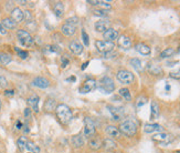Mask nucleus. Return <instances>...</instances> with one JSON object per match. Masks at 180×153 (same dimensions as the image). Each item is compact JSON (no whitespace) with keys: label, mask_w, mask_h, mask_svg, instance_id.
Masks as SVG:
<instances>
[{"label":"nucleus","mask_w":180,"mask_h":153,"mask_svg":"<svg viewBox=\"0 0 180 153\" xmlns=\"http://www.w3.org/2000/svg\"><path fill=\"white\" fill-rule=\"evenodd\" d=\"M19 4H21V5H26V4H27V1H19Z\"/></svg>","instance_id":"nucleus-54"},{"label":"nucleus","mask_w":180,"mask_h":153,"mask_svg":"<svg viewBox=\"0 0 180 153\" xmlns=\"http://www.w3.org/2000/svg\"><path fill=\"white\" fill-rule=\"evenodd\" d=\"M65 23H69V24H72L74 27H76L77 23H79V18L77 17H71V18H69L66 20V22Z\"/></svg>","instance_id":"nucleus-39"},{"label":"nucleus","mask_w":180,"mask_h":153,"mask_svg":"<svg viewBox=\"0 0 180 153\" xmlns=\"http://www.w3.org/2000/svg\"><path fill=\"white\" fill-rule=\"evenodd\" d=\"M135 49L137 52H139L140 55H143V56H149L150 55V48H149L147 45H145L143 42H139V43H137L135 46Z\"/></svg>","instance_id":"nucleus-18"},{"label":"nucleus","mask_w":180,"mask_h":153,"mask_svg":"<svg viewBox=\"0 0 180 153\" xmlns=\"http://www.w3.org/2000/svg\"><path fill=\"white\" fill-rule=\"evenodd\" d=\"M56 108L55 106V100L54 99H48L44 103V110L45 111H52Z\"/></svg>","instance_id":"nucleus-30"},{"label":"nucleus","mask_w":180,"mask_h":153,"mask_svg":"<svg viewBox=\"0 0 180 153\" xmlns=\"http://www.w3.org/2000/svg\"><path fill=\"white\" fill-rule=\"evenodd\" d=\"M103 147L106 149V150L111 151V150H114V149L116 148V143H115L112 139H105V140H103Z\"/></svg>","instance_id":"nucleus-29"},{"label":"nucleus","mask_w":180,"mask_h":153,"mask_svg":"<svg viewBox=\"0 0 180 153\" xmlns=\"http://www.w3.org/2000/svg\"><path fill=\"white\" fill-rule=\"evenodd\" d=\"M131 67L136 70V71H138V72H141L143 71V63H141V61L139 59H137V58H134V59H131Z\"/></svg>","instance_id":"nucleus-27"},{"label":"nucleus","mask_w":180,"mask_h":153,"mask_svg":"<svg viewBox=\"0 0 180 153\" xmlns=\"http://www.w3.org/2000/svg\"><path fill=\"white\" fill-rule=\"evenodd\" d=\"M39 97L36 94H33L28 99V104L34 112H39Z\"/></svg>","instance_id":"nucleus-16"},{"label":"nucleus","mask_w":180,"mask_h":153,"mask_svg":"<svg viewBox=\"0 0 180 153\" xmlns=\"http://www.w3.org/2000/svg\"><path fill=\"white\" fill-rule=\"evenodd\" d=\"M153 140L158 142V143H160L161 145H167V144L171 143L174 141V136L171 134H168V133L160 132V133H157V134L154 135Z\"/></svg>","instance_id":"nucleus-8"},{"label":"nucleus","mask_w":180,"mask_h":153,"mask_svg":"<svg viewBox=\"0 0 180 153\" xmlns=\"http://www.w3.org/2000/svg\"><path fill=\"white\" fill-rule=\"evenodd\" d=\"M178 52H180V47H179V49H178Z\"/></svg>","instance_id":"nucleus-56"},{"label":"nucleus","mask_w":180,"mask_h":153,"mask_svg":"<svg viewBox=\"0 0 180 153\" xmlns=\"http://www.w3.org/2000/svg\"><path fill=\"white\" fill-rule=\"evenodd\" d=\"M45 52H51V53H60L61 52V49H60V47L58 46H48L45 47L44 49Z\"/></svg>","instance_id":"nucleus-36"},{"label":"nucleus","mask_w":180,"mask_h":153,"mask_svg":"<svg viewBox=\"0 0 180 153\" xmlns=\"http://www.w3.org/2000/svg\"><path fill=\"white\" fill-rule=\"evenodd\" d=\"M146 102H147V99H146V98L139 97L138 99H137V103H136V106H137V108H140L141 106L146 104Z\"/></svg>","instance_id":"nucleus-41"},{"label":"nucleus","mask_w":180,"mask_h":153,"mask_svg":"<svg viewBox=\"0 0 180 153\" xmlns=\"http://www.w3.org/2000/svg\"><path fill=\"white\" fill-rule=\"evenodd\" d=\"M95 88H96V81L93 79H87L84 81V83L82 84V87L80 88V92L89 93L92 90H94Z\"/></svg>","instance_id":"nucleus-10"},{"label":"nucleus","mask_w":180,"mask_h":153,"mask_svg":"<svg viewBox=\"0 0 180 153\" xmlns=\"http://www.w3.org/2000/svg\"><path fill=\"white\" fill-rule=\"evenodd\" d=\"M82 39H83V43L86 47H89V45H90V39H89V34L86 33V31L84 29L82 30Z\"/></svg>","instance_id":"nucleus-37"},{"label":"nucleus","mask_w":180,"mask_h":153,"mask_svg":"<svg viewBox=\"0 0 180 153\" xmlns=\"http://www.w3.org/2000/svg\"><path fill=\"white\" fill-rule=\"evenodd\" d=\"M147 70L150 74L153 75H160L162 73V69L157 65H153V63H148L147 65Z\"/></svg>","instance_id":"nucleus-22"},{"label":"nucleus","mask_w":180,"mask_h":153,"mask_svg":"<svg viewBox=\"0 0 180 153\" xmlns=\"http://www.w3.org/2000/svg\"><path fill=\"white\" fill-rule=\"evenodd\" d=\"M0 33H2V34H6V33H7L6 29L4 28V26L1 24V22H0Z\"/></svg>","instance_id":"nucleus-49"},{"label":"nucleus","mask_w":180,"mask_h":153,"mask_svg":"<svg viewBox=\"0 0 180 153\" xmlns=\"http://www.w3.org/2000/svg\"><path fill=\"white\" fill-rule=\"evenodd\" d=\"M117 79L118 81H121L122 83L124 84H131L133 83V81H134V74L131 73V71H128V70H119L116 74Z\"/></svg>","instance_id":"nucleus-6"},{"label":"nucleus","mask_w":180,"mask_h":153,"mask_svg":"<svg viewBox=\"0 0 180 153\" xmlns=\"http://www.w3.org/2000/svg\"><path fill=\"white\" fill-rule=\"evenodd\" d=\"M11 19L14 20V22H21L23 19H24V16H23V11L20 8H14L12 11H11Z\"/></svg>","instance_id":"nucleus-13"},{"label":"nucleus","mask_w":180,"mask_h":153,"mask_svg":"<svg viewBox=\"0 0 180 153\" xmlns=\"http://www.w3.org/2000/svg\"><path fill=\"white\" fill-rule=\"evenodd\" d=\"M5 94H6V96H11V97H12V96L14 94V90H6Z\"/></svg>","instance_id":"nucleus-48"},{"label":"nucleus","mask_w":180,"mask_h":153,"mask_svg":"<svg viewBox=\"0 0 180 153\" xmlns=\"http://www.w3.org/2000/svg\"><path fill=\"white\" fill-rule=\"evenodd\" d=\"M11 62V57L7 53H0V63L1 65H8Z\"/></svg>","instance_id":"nucleus-35"},{"label":"nucleus","mask_w":180,"mask_h":153,"mask_svg":"<svg viewBox=\"0 0 180 153\" xmlns=\"http://www.w3.org/2000/svg\"><path fill=\"white\" fill-rule=\"evenodd\" d=\"M171 78H175V79H180V70L177 72H171L170 73Z\"/></svg>","instance_id":"nucleus-44"},{"label":"nucleus","mask_w":180,"mask_h":153,"mask_svg":"<svg viewBox=\"0 0 180 153\" xmlns=\"http://www.w3.org/2000/svg\"><path fill=\"white\" fill-rule=\"evenodd\" d=\"M107 109H108V111H109V113L112 114L113 120H115V121H119L123 116H124V114H125V111H124L123 108L114 107V106H108Z\"/></svg>","instance_id":"nucleus-9"},{"label":"nucleus","mask_w":180,"mask_h":153,"mask_svg":"<svg viewBox=\"0 0 180 153\" xmlns=\"http://www.w3.org/2000/svg\"><path fill=\"white\" fill-rule=\"evenodd\" d=\"M55 113L58 116L59 121L62 124H69L73 118L72 111L66 104H59L55 108Z\"/></svg>","instance_id":"nucleus-1"},{"label":"nucleus","mask_w":180,"mask_h":153,"mask_svg":"<svg viewBox=\"0 0 180 153\" xmlns=\"http://www.w3.org/2000/svg\"><path fill=\"white\" fill-rule=\"evenodd\" d=\"M95 46H96V49L102 52V53H108V52H112L113 49H114V42L111 41H105V40H96L95 41Z\"/></svg>","instance_id":"nucleus-5"},{"label":"nucleus","mask_w":180,"mask_h":153,"mask_svg":"<svg viewBox=\"0 0 180 153\" xmlns=\"http://www.w3.org/2000/svg\"><path fill=\"white\" fill-rule=\"evenodd\" d=\"M93 14L95 16H99V17H106L108 14V12L106 10H93Z\"/></svg>","instance_id":"nucleus-40"},{"label":"nucleus","mask_w":180,"mask_h":153,"mask_svg":"<svg viewBox=\"0 0 180 153\" xmlns=\"http://www.w3.org/2000/svg\"><path fill=\"white\" fill-rule=\"evenodd\" d=\"M117 42H118V46L121 47L122 49H125V50L129 49L131 47V40L128 37H126V36H121V37L118 38Z\"/></svg>","instance_id":"nucleus-17"},{"label":"nucleus","mask_w":180,"mask_h":153,"mask_svg":"<svg viewBox=\"0 0 180 153\" xmlns=\"http://www.w3.org/2000/svg\"><path fill=\"white\" fill-rule=\"evenodd\" d=\"M75 80H76V78H74V77H71V78L66 79V81H75Z\"/></svg>","instance_id":"nucleus-53"},{"label":"nucleus","mask_w":180,"mask_h":153,"mask_svg":"<svg viewBox=\"0 0 180 153\" xmlns=\"http://www.w3.org/2000/svg\"><path fill=\"white\" fill-rule=\"evenodd\" d=\"M89 63H90L89 61H87V62H85V63H83V65H82V70H85V69H86V67L89 65Z\"/></svg>","instance_id":"nucleus-52"},{"label":"nucleus","mask_w":180,"mask_h":153,"mask_svg":"<svg viewBox=\"0 0 180 153\" xmlns=\"http://www.w3.org/2000/svg\"><path fill=\"white\" fill-rule=\"evenodd\" d=\"M106 133L111 138H118L121 135V132L118 130V128L114 126V125H108V126H106Z\"/></svg>","instance_id":"nucleus-23"},{"label":"nucleus","mask_w":180,"mask_h":153,"mask_svg":"<svg viewBox=\"0 0 180 153\" xmlns=\"http://www.w3.org/2000/svg\"><path fill=\"white\" fill-rule=\"evenodd\" d=\"M16 126H17V129H18V130H20V129L22 128V123H21L20 121H17V125H16Z\"/></svg>","instance_id":"nucleus-51"},{"label":"nucleus","mask_w":180,"mask_h":153,"mask_svg":"<svg viewBox=\"0 0 180 153\" xmlns=\"http://www.w3.org/2000/svg\"><path fill=\"white\" fill-rule=\"evenodd\" d=\"M109 24L111 23H109L108 20H99V21L95 23V29H96V31L104 33L106 30L109 29Z\"/></svg>","instance_id":"nucleus-15"},{"label":"nucleus","mask_w":180,"mask_h":153,"mask_svg":"<svg viewBox=\"0 0 180 153\" xmlns=\"http://www.w3.org/2000/svg\"><path fill=\"white\" fill-rule=\"evenodd\" d=\"M102 8H105V9H111V4L109 2H106V1H99V5Z\"/></svg>","instance_id":"nucleus-42"},{"label":"nucleus","mask_w":180,"mask_h":153,"mask_svg":"<svg viewBox=\"0 0 180 153\" xmlns=\"http://www.w3.org/2000/svg\"><path fill=\"white\" fill-rule=\"evenodd\" d=\"M53 11L56 17H62L64 14V6L61 1L59 2H55L53 5Z\"/></svg>","instance_id":"nucleus-24"},{"label":"nucleus","mask_w":180,"mask_h":153,"mask_svg":"<svg viewBox=\"0 0 180 153\" xmlns=\"http://www.w3.org/2000/svg\"><path fill=\"white\" fill-rule=\"evenodd\" d=\"M68 65H69V59L68 58H65V57H62V67L65 68Z\"/></svg>","instance_id":"nucleus-46"},{"label":"nucleus","mask_w":180,"mask_h":153,"mask_svg":"<svg viewBox=\"0 0 180 153\" xmlns=\"http://www.w3.org/2000/svg\"><path fill=\"white\" fill-rule=\"evenodd\" d=\"M30 113H31V110H30L29 108H27V109L24 110V116H30Z\"/></svg>","instance_id":"nucleus-50"},{"label":"nucleus","mask_w":180,"mask_h":153,"mask_svg":"<svg viewBox=\"0 0 180 153\" xmlns=\"http://www.w3.org/2000/svg\"><path fill=\"white\" fill-rule=\"evenodd\" d=\"M32 84H33L34 87H38V88L45 89L50 85V81L48 79L43 78V77H36V79L32 81Z\"/></svg>","instance_id":"nucleus-11"},{"label":"nucleus","mask_w":180,"mask_h":153,"mask_svg":"<svg viewBox=\"0 0 180 153\" xmlns=\"http://www.w3.org/2000/svg\"><path fill=\"white\" fill-rule=\"evenodd\" d=\"M17 36H18V39L20 43L24 47H31L33 45V39H32L31 34L26 31V30H18L17 32Z\"/></svg>","instance_id":"nucleus-7"},{"label":"nucleus","mask_w":180,"mask_h":153,"mask_svg":"<svg viewBox=\"0 0 180 153\" xmlns=\"http://www.w3.org/2000/svg\"><path fill=\"white\" fill-rule=\"evenodd\" d=\"M1 24L4 26V28L5 29H14L16 28V26H17V23L14 22L11 18L4 19V20L1 21Z\"/></svg>","instance_id":"nucleus-26"},{"label":"nucleus","mask_w":180,"mask_h":153,"mask_svg":"<svg viewBox=\"0 0 180 153\" xmlns=\"http://www.w3.org/2000/svg\"><path fill=\"white\" fill-rule=\"evenodd\" d=\"M26 149L29 150V153H39L40 152V148H39L36 144L33 143V142H31V141H28Z\"/></svg>","instance_id":"nucleus-31"},{"label":"nucleus","mask_w":180,"mask_h":153,"mask_svg":"<svg viewBox=\"0 0 180 153\" xmlns=\"http://www.w3.org/2000/svg\"><path fill=\"white\" fill-rule=\"evenodd\" d=\"M144 131L146 133H153V132H156V131L160 132V131H162V128L157 123H147L144 126Z\"/></svg>","instance_id":"nucleus-19"},{"label":"nucleus","mask_w":180,"mask_h":153,"mask_svg":"<svg viewBox=\"0 0 180 153\" xmlns=\"http://www.w3.org/2000/svg\"><path fill=\"white\" fill-rule=\"evenodd\" d=\"M118 130H119L121 133H123L126 136H134L136 134V132H137V124L134 121L126 120L121 123Z\"/></svg>","instance_id":"nucleus-2"},{"label":"nucleus","mask_w":180,"mask_h":153,"mask_svg":"<svg viewBox=\"0 0 180 153\" xmlns=\"http://www.w3.org/2000/svg\"><path fill=\"white\" fill-rule=\"evenodd\" d=\"M7 80H6V78H4V77H0V85H2V87H7Z\"/></svg>","instance_id":"nucleus-45"},{"label":"nucleus","mask_w":180,"mask_h":153,"mask_svg":"<svg viewBox=\"0 0 180 153\" xmlns=\"http://www.w3.org/2000/svg\"><path fill=\"white\" fill-rule=\"evenodd\" d=\"M14 50L18 52L19 57H20L21 59H27V58H28V52H27V51L20 50V49H19V48H17V47H14Z\"/></svg>","instance_id":"nucleus-38"},{"label":"nucleus","mask_w":180,"mask_h":153,"mask_svg":"<svg viewBox=\"0 0 180 153\" xmlns=\"http://www.w3.org/2000/svg\"><path fill=\"white\" fill-rule=\"evenodd\" d=\"M174 53H175V50H174L172 48H167V49H165V50L160 53V58H161V59H166V58L171 57Z\"/></svg>","instance_id":"nucleus-34"},{"label":"nucleus","mask_w":180,"mask_h":153,"mask_svg":"<svg viewBox=\"0 0 180 153\" xmlns=\"http://www.w3.org/2000/svg\"><path fill=\"white\" fill-rule=\"evenodd\" d=\"M0 109H1V101H0Z\"/></svg>","instance_id":"nucleus-55"},{"label":"nucleus","mask_w":180,"mask_h":153,"mask_svg":"<svg viewBox=\"0 0 180 153\" xmlns=\"http://www.w3.org/2000/svg\"><path fill=\"white\" fill-rule=\"evenodd\" d=\"M159 116V106L156 101H151L150 106V120H156Z\"/></svg>","instance_id":"nucleus-21"},{"label":"nucleus","mask_w":180,"mask_h":153,"mask_svg":"<svg viewBox=\"0 0 180 153\" xmlns=\"http://www.w3.org/2000/svg\"><path fill=\"white\" fill-rule=\"evenodd\" d=\"M118 93H119V96H122L125 100H131V92H129V90L127 88H122L119 89V91H118Z\"/></svg>","instance_id":"nucleus-33"},{"label":"nucleus","mask_w":180,"mask_h":153,"mask_svg":"<svg viewBox=\"0 0 180 153\" xmlns=\"http://www.w3.org/2000/svg\"><path fill=\"white\" fill-rule=\"evenodd\" d=\"M87 2L91 4L92 6H99V1H97V0H95V1H93V0H87Z\"/></svg>","instance_id":"nucleus-47"},{"label":"nucleus","mask_w":180,"mask_h":153,"mask_svg":"<svg viewBox=\"0 0 180 153\" xmlns=\"http://www.w3.org/2000/svg\"><path fill=\"white\" fill-rule=\"evenodd\" d=\"M96 132V128H95V123L91 118H85L84 119V136L87 139H91Z\"/></svg>","instance_id":"nucleus-4"},{"label":"nucleus","mask_w":180,"mask_h":153,"mask_svg":"<svg viewBox=\"0 0 180 153\" xmlns=\"http://www.w3.org/2000/svg\"><path fill=\"white\" fill-rule=\"evenodd\" d=\"M69 49L71 50V52H72V53L76 55V56L81 55L82 52H83V46H82L79 41H76V40H74V41H72L71 43H70Z\"/></svg>","instance_id":"nucleus-14"},{"label":"nucleus","mask_w":180,"mask_h":153,"mask_svg":"<svg viewBox=\"0 0 180 153\" xmlns=\"http://www.w3.org/2000/svg\"><path fill=\"white\" fill-rule=\"evenodd\" d=\"M99 89L101 92L105 93V94H109L115 90V84L109 77H104L101 79L99 83Z\"/></svg>","instance_id":"nucleus-3"},{"label":"nucleus","mask_w":180,"mask_h":153,"mask_svg":"<svg viewBox=\"0 0 180 153\" xmlns=\"http://www.w3.org/2000/svg\"><path fill=\"white\" fill-rule=\"evenodd\" d=\"M27 143H28V140L26 136H21V138H19L18 142H17L19 150H20V151H23V150L26 149V147H27Z\"/></svg>","instance_id":"nucleus-32"},{"label":"nucleus","mask_w":180,"mask_h":153,"mask_svg":"<svg viewBox=\"0 0 180 153\" xmlns=\"http://www.w3.org/2000/svg\"><path fill=\"white\" fill-rule=\"evenodd\" d=\"M71 141H72L73 147H75V148H81V147L84 145V138L80 134L72 136V140H71Z\"/></svg>","instance_id":"nucleus-25"},{"label":"nucleus","mask_w":180,"mask_h":153,"mask_svg":"<svg viewBox=\"0 0 180 153\" xmlns=\"http://www.w3.org/2000/svg\"><path fill=\"white\" fill-rule=\"evenodd\" d=\"M89 144H90L91 149H93V150H99L103 147V142L99 139H91Z\"/></svg>","instance_id":"nucleus-28"},{"label":"nucleus","mask_w":180,"mask_h":153,"mask_svg":"<svg viewBox=\"0 0 180 153\" xmlns=\"http://www.w3.org/2000/svg\"><path fill=\"white\" fill-rule=\"evenodd\" d=\"M61 31L64 36L66 37H70V36H73L75 33V27L72 26V24H69V23H64L61 28Z\"/></svg>","instance_id":"nucleus-20"},{"label":"nucleus","mask_w":180,"mask_h":153,"mask_svg":"<svg viewBox=\"0 0 180 153\" xmlns=\"http://www.w3.org/2000/svg\"><path fill=\"white\" fill-rule=\"evenodd\" d=\"M23 16H24V19H26L27 21H31L32 16H31V12H30L29 10H27V11H24V12H23Z\"/></svg>","instance_id":"nucleus-43"},{"label":"nucleus","mask_w":180,"mask_h":153,"mask_svg":"<svg viewBox=\"0 0 180 153\" xmlns=\"http://www.w3.org/2000/svg\"><path fill=\"white\" fill-rule=\"evenodd\" d=\"M103 36H104L105 41L113 42L115 39H117V38H118V31H117V30H115V29H113V28H109L108 30H106V31L103 33Z\"/></svg>","instance_id":"nucleus-12"}]
</instances>
